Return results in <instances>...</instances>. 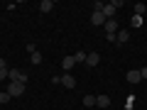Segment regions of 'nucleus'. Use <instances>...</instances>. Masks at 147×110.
<instances>
[{"label": "nucleus", "mask_w": 147, "mask_h": 110, "mask_svg": "<svg viewBox=\"0 0 147 110\" xmlns=\"http://www.w3.org/2000/svg\"><path fill=\"white\" fill-rule=\"evenodd\" d=\"M7 93H10V98H20V95L25 93V83H20V81H10Z\"/></svg>", "instance_id": "obj_1"}, {"label": "nucleus", "mask_w": 147, "mask_h": 110, "mask_svg": "<svg viewBox=\"0 0 147 110\" xmlns=\"http://www.w3.org/2000/svg\"><path fill=\"white\" fill-rule=\"evenodd\" d=\"M7 78L10 81H20V83H27V73L20 71V68H7Z\"/></svg>", "instance_id": "obj_2"}, {"label": "nucleus", "mask_w": 147, "mask_h": 110, "mask_svg": "<svg viewBox=\"0 0 147 110\" xmlns=\"http://www.w3.org/2000/svg\"><path fill=\"white\" fill-rule=\"evenodd\" d=\"M105 37H115L118 34V22L115 20H105Z\"/></svg>", "instance_id": "obj_3"}, {"label": "nucleus", "mask_w": 147, "mask_h": 110, "mask_svg": "<svg viewBox=\"0 0 147 110\" xmlns=\"http://www.w3.org/2000/svg\"><path fill=\"white\" fill-rule=\"evenodd\" d=\"M125 78H127V83H132V86H135V83H140V81H142L140 68H132V71H127V76H125Z\"/></svg>", "instance_id": "obj_4"}, {"label": "nucleus", "mask_w": 147, "mask_h": 110, "mask_svg": "<svg viewBox=\"0 0 147 110\" xmlns=\"http://www.w3.org/2000/svg\"><path fill=\"white\" fill-rule=\"evenodd\" d=\"M100 12H103L105 20H115V7H113V3H105V7Z\"/></svg>", "instance_id": "obj_5"}, {"label": "nucleus", "mask_w": 147, "mask_h": 110, "mask_svg": "<svg viewBox=\"0 0 147 110\" xmlns=\"http://www.w3.org/2000/svg\"><path fill=\"white\" fill-rule=\"evenodd\" d=\"M61 86H64V88H76V81H74L71 73H64V76H61Z\"/></svg>", "instance_id": "obj_6"}, {"label": "nucleus", "mask_w": 147, "mask_h": 110, "mask_svg": "<svg viewBox=\"0 0 147 110\" xmlns=\"http://www.w3.org/2000/svg\"><path fill=\"white\" fill-rule=\"evenodd\" d=\"M110 105V95H96V108H108Z\"/></svg>", "instance_id": "obj_7"}, {"label": "nucleus", "mask_w": 147, "mask_h": 110, "mask_svg": "<svg viewBox=\"0 0 147 110\" xmlns=\"http://www.w3.org/2000/svg\"><path fill=\"white\" fill-rule=\"evenodd\" d=\"M98 61H100V54L98 52H91L88 56H86V66H98Z\"/></svg>", "instance_id": "obj_8"}, {"label": "nucleus", "mask_w": 147, "mask_h": 110, "mask_svg": "<svg viewBox=\"0 0 147 110\" xmlns=\"http://www.w3.org/2000/svg\"><path fill=\"white\" fill-rule=\"evenodd\" d=\"M74 66H76V61H74V56H64V59H61V68H64L66 73L71 71Z\"/></svg>", "instance_id": "obj_9"}, {"label": "nucleus", "mask_w": 147, "mask_h": 110, "mask_svg": "<svg viewBox=\"0 0 147 110\" xmlns=\"http://www.w3.org/2000/svg\"><path fill=\"white\" fill-rule=\"evenodd\" d=\"M127 39H130V32H127V30H118V34H115V42H118V44H125Z\"/></svg>", "instance_id": "obj_10"}, {"label": "nucleus", "mask_w": 147, "mask_h": 110, "mask_svg": "<svg viewBox=\"0 0 147 110\" xmlns=\"http://www.w3.org/2000/svg\"><path fill=\"white\" fill-rule=\"evenodd\" d=\"M42 52H34V54H30V61H32V66H39V64H42Z\"/></svg>", "instance_id": "obj_11"}, {"label": "nucleus", "mask_w": 147, "mask_h": 110, "mask_svg": "<svg viewBox=\"0 0 147 110\" xmlns=\"http://www.w3.org/2000/svg\"><path fill=\"white\" fill-rule=\"evenodd\" d=\"M86 56H88V54H86L84 49H79V52L74 54V61H76V64H86Z\"/></svg>", "instance_id": "obj_12"}, {"label": "nucleus", "mask_w": 147, "mask_h": 110, "mask_svg": "<svg viewBox=\"0 0 147 110\" xmlns=\"http://www.w3.org/2000/svg\"><path fill=\"white\" fill-rule=\"evenodd\" d=\"M91 22H93V25H105L103 12H93V15H91Z\"/></svg>", "instance_id": "obj_13"}, {"label": "nucleus", "mask_w": 147, "mask_h": 110, "mask_svg": "<svg viewBox=\"0 0 147 110\" xmlns=\"http://www.w3.org/2000/svg\"><path fill=\"white\" fill-rule=\"evenodd\" d=\"M132 10H135L137 17H142V15L147 12V5H145V3H135V7H132Z\"/></svg>", "instance_id": "obj_14"}, {"label": "nucleus", "mask_w": 147, "mask_h": 110, "mask_svg": "<svg viewBox=\"0 0 147 110\" xmlns=\"http://www.w3.org/2000/svg\"><path fill=\"white\" fill-rule=\"evenodd\" d=\"M52 7H54L52 0H42V3H39V10L42 12H52Z\"/></svg>", "instance_id": "obj_15"}, {"label": "nucleus", "mask_w": 147, "mask_h": 110, "mask_svg": "<svg viewBox=\"0 0 147 110\" xmlns=\"http://www.w3.org/2000/svg\"><path fill=\"white\" fill-rule=\"evenodd\" d=\"M84 105H86V108H93V105H96V95L86 93V95H84Z\"/></svg>", "instance_id": "obj_16"}, {"label": "nucleus", "mask_w": 147, "mask_h": 110, "mask_svg": "<svg viewBox=\"0 0 147 110\" xmlns=\"http://www.w3.org/2000/svg\"><path fill=\"white\" fill-rule=\"evenodd\" d=\"M130 25H132V27H142V17L132 15V17H130Z\"/></svg>", "instance_id": "obj_17"}, {"label": "nucleus", "mask_w": 147, "mask_h": 110, "mask_svg": "<svg viewBox=\"0 0 147 110\" xmlns=\"http://www.w3.org/2000/svg\"><path fill=\"white\" fill-rule=\"evenodd\" d=\"M10 93H7V91H3V93H0V103H3V105H5V103H10Z\"/></svg>", "instance_id": "obj_18"}, {"label": "nucleus", "mask_w": 147, "mask_h": 110, "mask_svg": "<svg viewBox=\"0 0 147 110\" xmlns=\"http://www.w3.org/2000/svg\"><path fill=\"white\" fill-rule=\"evenodd\" d=\"M103 7H105V3H100V0H96V3H93V12H100Z\"/></svg>", "instance_id": "obj_19"}, {"label": "nucleus", "mask_w": 147, "mask_h": 110, "mask_svg": "<svg viewBox=\"0 0 147 110\" xmlns=\"http://www.w3.org/2000/svg\"><path fill=\"white\" fill-rule=\"evenodd\" d=\"M132 103H135V98H127V103H125V110H132Z\"/></svg>", "instance_id": "obj_20"}, {"label": "nucleus", "mask_w": 147, "mask_h": 110, "mask_svg": "<svg viewBox=\"0 0 147 110\" xmlns=\"http://www.w3.org/2000/svg\"><path fill=\"white\" fill-rule=\"evenodd\" d=\"M7 78V68H3V71H0V81H5Z\"/></svg>", "instance_id": "obj_21"}, {"label": "nucleus", "mask_w": 147, "mask_h": 110, "mask_svg": "<svg viewBox=\"0 0 147 110\" xmlns=\"http://www.w3.org/2000/svg\"><path fill=\"white\" fill-rule=\"evenodd\" d=\"M3 68H7V61H5L3 56H0V71H3Z\"/></svg>", "instance_id": "obj_22"}, {"label": "nucleus", "mask_w": 147, "mask_h": 110, "mask_svg": "<svg viewBox=\"0 0 147 110\" xmlns=\"http://www.w3.org/2000/svg\"><path fill=\"white\" fill-rule=\"evenodd\" d=\"M140 76H142V78H147V66H142V68H140Z\"/></svg>", "instance_id": "obj_23"}]
</instances>
